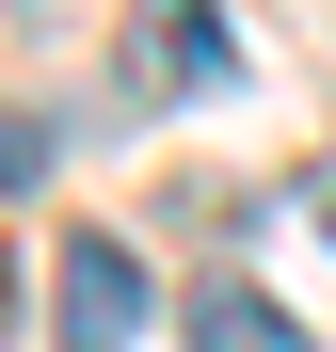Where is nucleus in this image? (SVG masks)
<instances>
[{"label":"nucleus","instance_id":"1","mask_svg":"<svg viewBox=\"0 0 336 352\" xmlns=\"http://www.w3.org/2000/svg\"><path fill=\"white\" fill-rule=\"evenodd\" d=\"M128 336H144V256L112 224H80L65 272H48V352H128Z\"/></svg>","mask_w":336,"mask_h":352},{"label":"nucleus","instance_id":"3","mask_svg":"<svg viewBox=\"0 0 336 352\" xmlns=\"http://www.w3.org/2000/svg\"><path fill=\"white\" fill-rule=\"evenodd\" d=\"M192 352H304V320L272 305V288H240V272H208V288H192Z\"/></svg>","mask_w":336,"mask_h":352},{"label":"nucleus","instance_id":"4","mask_svg":"<svg viewBox=\"0 0 336 352\" xmlns=\"http://www.w3.org/2000/svg\"><path fill=\"white\" fill-rule=\"evenodd\" d=\"M48 176V112H0V192H32Z\"/></svg>","mask_w":336,"mask_h":352},{"label":"nucleus","instance_id":"2","mask_svg":"<svg viewBox=\"0 0 336 352\" xmlns=\"http://www.w3.org/2000/svg\"><path fill=\"white\" fill-rule=\"evenodd\" d=\"M128 16H144V96H208L224 65H240L208 0H128Z\"/></svg>","mask_w":336,"mask_h":352}]
</instances>
